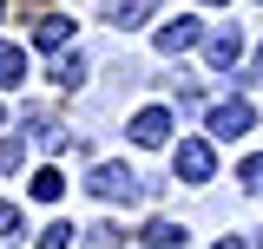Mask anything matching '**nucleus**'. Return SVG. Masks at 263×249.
Here are the masks:
<instances>
[{
	"instance_id": "1",
	"label": "nucleus",
	"mask_w": 263,
	"mask_h": 249,
	"mask_svg": "<svg viewBox=\"0 0 263 249\" xmlns=\"http://www.w3.org/2000/svg\"><path fill=\"white\" fill-rule=\"evenodd\" d=\"M211 164H217V157H211V144H204V138H184V144L171 151V171H178V184H204V177H211Z\"/></svg>"
},
{
	"instance_id": "2",
	"label": "nucleus",
	"mask_w": 263,
	"mask_h": 249,
	"mask_svg": "<svg viewBox=\"0 0 263 249\" xmlns=\"http://www.w3.org/2000/svg\"><path fill=\"white\" fill-rule=\"evenodd\" d=\"M86 190L105 197V203H125V197H138V177H132V164H99Z\"/></svg>"
},
{
	"instance_id": "3",
	"label": "nucleus",
	"mask_w": 263,
	"mask_h": 249,
	"mask_svg": "<svg viewBox=\"0 0 263 249\" xmlns=\"http://www.w3.org/2000/svg\"><path fill=\"white\" fill-rule=\"evenodd\" d=\"M211 131H217V138H243V131H257L250 98H224V105H211Z\"/></svg>"
},
{
	"instance_id": "4",
	"label": "nucleus",
	"mask_w": 263,
	"mask_h": 249,
	"mask_svg": "<svg viewBox=\"0 0 263 249\" xmlns=\"http://www.w3.org/2000/svg\"><path fill=\"white\" fill-rule=\"evenodd\" d=\"M132 138H138L145 151L171 144V112H164V105H145V112H132Z\"/></svg>"
},
{
	"instance_id": "5",
	"label": "nucleus",
	"mask_w": 263,
	"mask_h": 249,
	"mask_svg": "<svg viewBox=\"0 0 263 249\" xmlns=\"http://www.w3.org/2000/svg\"><path fill=\"white\" fill-rule=\"evenodd\" d=\"M197 39H204V27H197L191 13H184V20H171V27H158V53H191Z\"/></svg>"
},
{
	"instance_id": "6",
	"label": "nucleus",
	"mask_w": 263,
	"mask_h": 249,
	"mask_svg": "<svg viewBox=\"0 0 263 249\" xmlns=\"http://www.w3.org/2000/svg\"><path fill=\"white\" fill-rule=\"evenodd\" d=\"M204 53H211V66H217V72H230V66H237V53H243V33H211V39H204Z\"/></svg>"
},
{
	"instance_id": "7",
	"label": "nucleus",
	"mask_w": 263,
	"mask_h": 249,
	"mask_svg": "<svg viewBox=\"0 0 263 249\" xmlns=\"http://www.w3.org/2000/svg\"><path fill=\"white\" fill-rule=\"evenodd\" d=\"M152 7H158V0H105L99 13H105L112 27H138V20H152Z\"/></svg>"
},
{
	"instance_id": "8",
	"label": "nucleus",
	"mask_w": 263,
	"mask_h": 249,
	"mask_svg": "<svg viewBox=\"0 0 263 249\" xmlns=\"http://www.w3.org/2000/svg\"><path fill=\"white\" fill-rule=\"evenodd\" d=\"M66 39H72V20H66V13H46V20L33 27V46H46V53H60Z\"/></svg>"
},
{
	"instance_id": "9",
	"label": "nucleus",
	"mask_w": 263,
	"mask_h": 249,
	"mask_svg": "<svg viewBox=\"0 0 263 249\" xmlns=\"http://www.w3.org/2000/svg\"><path fill=\"white\" fill-rule=\"evenodd\" d=\"M0 86H7V92L27 86V53H20L13 39H0Z\"/></svg>"
},
{
	"instance_id": "10",
	"label": "nucleus",
	"mask_w": 263,
	"mask_h": 249,
	"mask_svg": "<svg viewBox=\"0 0 263 249\" xmlns=\"http://www.w3.org/2000/svg\"><path fill=\"white\" fill-rule=\"evenodd\" d=\"M145 243H152V249H178V243H184V230H178V223H145Z\"/></svg>"
},
{
	"instance_id": "11",
	"label": "nucleus",
	"mask_w": 263,
	"mask_h": 249,
	"mask_svg": "<svg viewBox=\"0 0 263 249\" xmlns=\"http://www.w3.org/2000/svg\"><path fill=\"white\" fill-rule=\"evenodd\" d=\"M53 79H60V86H79V79H86V53H60V59H53Z\"/></svg>"
},
{
	"instance_id": "12",
	"label": "nucleus",
	"mask_w": 263,
	"mask_h": 249,
	"mask_svg": "<svg viewBox=\"0 0 263 249\" xmlns=\"http://www.w3.org/2000/svg\"><path fill=\"white\" fill-rule=\"evenodd\" d=\"M60 190H66V177H60V171H40V177H33V197H40V203H53Z\"/></svg>"
},
{
	"instance_id": "13",
	"label": "nucleus",
	"mask_w": 263,
	"mask_h": 249,
	"mask_svg": "<svg viewBox=\"0 0 263 249\" xmlns=\"http://www.w3.org/2000/svg\"><path fill=\"white\" fill-rule=\"evenodd\" d=\"M237 184L263 197V157H243V164H237Z\"/></svg>"
},
{
	"instance_id": "14",
	"label": "nucleus",
	"mask_w": 263,
	"mask_h": 249,
	"mask_svg": "<svg viewBox=\"0 0 263 249\" xmlns=\"http://www.w3.org/2000/svg\"><path fill=\"white\" fill-rule=\"evenodd\" d=\"M66 236H72L66 223H46V230H40V249H66Z\"/></svg>"
},
{
	"instance_id": "15",
	"label": "nucleus",
	"mask_w": 263,
	"mask_h": 249,
	"mask_svg": "<svg viewBox=\"0 0 263 249\" xmlns=\"http://www.w3.org/2000/svg\"><path fill=\"white\" fill-rule=\"evenodd\" d=\"M86 236H92V249H119V230H112V223H99V230H86Z\"/></svg>"
},
{
	"instance_id": "16",
	"label": "nucleus",
	"mask_w": 263,
	"mask_h": 249,
	"mask_svg": "<svg viewBox=\"0 0 263 249\" xmlns=\"http://www.w3.org/2000/svg\"><path fill=\"white\" fill-rule=\"evenodd\" d=\"M20 157H27V144H20V138H0V164H20Z\"/></svg>"
},
{
	"instance_id": "17",
	"label": "nucleus",
	"mask_w": 263,
	"mask_h": 249,
	"mask_svg": "<svg viewBox=\"0 0 263 249\" xmlns=\"http://www.w3.org/2000/svg\"><path fill=\"white\" fill-rule=\"evenodd\" d=\"M13 223H20V210H13V203H7V197H0V236H7V230H13Z\"/></svg>"
},
{
	"instance_id": "18",
	"label": "nucleus",
	"mask_w": 263,
	"mask_h": 249,
	"mask_svg": "<svg viewBox=\"0 0 263 249\" xmlns=\"http://www.w3.org/2000/svg\"><path fill=\"white\" fill-rule=\"evenodd\" d=\"M250 86H263V46H257V59H250Z\"/></svg>"
},
{
	"instance_id": "19",
	"label": "nucleus",
	"mask_w": 263,
	"mask_h": 249,
	"mask_svg": "<svg viewBox=\"0 0 263 249\" xmlns=\"http://www.w3.org/2000/svg\"><path fill=\"white\" fill-rule=\"evenodd\" d=\"M217 249H243V243H237V236H224V243H217Z\"/></svg>"
},
{
	"instance_id": "20",
	"label": "nucleus",
	"mask_w": 263,
	"mask_h": 249,
	"mask_svg": "<svg viewBox=\"0 0 263 249\" xmlns=\"http://www.w3.org/2000/svg\"><path fill=\"white\" fill-rule=\"evenodd\" d=\"M204 7H224V0H204Z\"/></svg>"
}]
</instances>
